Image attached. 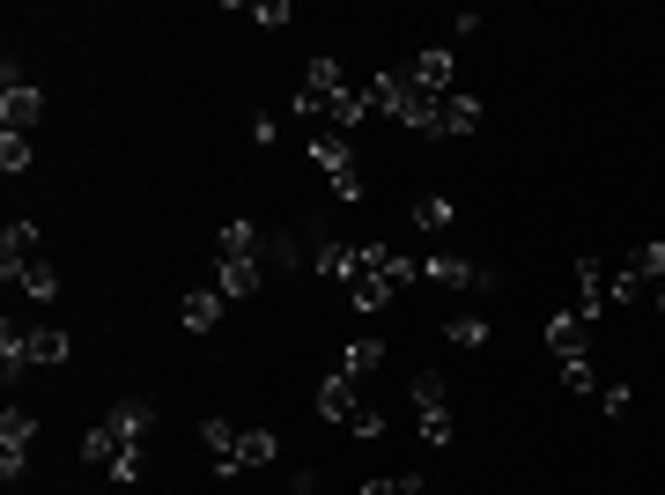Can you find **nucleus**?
Instances as JSON below:
<instances>
[{
	"mask_svg": "<svg viewBox=\"0 0 665 495\" xmlns=\"http://www.w3.org/2000/svg\"><path fill=\"white\" fill-rule=\"evenodd\" d=\"M215 289H222V297H251V289H259V259H222Z\"/></svg>",
	"mask_w": 665,
	"mask_h": 495,
	"instance_id": "obj_21",
	"label": "nucleus"
},
{
	"mask_svg": "<svg viewBox=\"0 0 665 495\" xmlns=\"http://www.w3.org/2000/svg\"><path fill=\"white\" fill-rule=\"evenodd\" d=\"M0 171H8V177L30 171V133H0Z\"/></svg>",
	"mask_w": 665,
	"mask_h": 495,
	"instance_id": "obj_32",
	"label": "nucleus"
},
{
	"mask_svg": "<svg viewBox=\"0 0 665 495\" xmlns=\"http://www.w3.org/2000/svg\"><path fill=\"white\" fill-rule=\"evenodd\" d=\"M562 385L569 392H591V385H599V363H591V355H562Z\"/></svg>",
	"mask_w": 665,
	"mask_h": 495,
	"instance_id": "obj_33",
	"label": "nucleus"
},
{
	"mask_svg": "<svg viewBox=\"0 0 665 495\" xmlns=\"http://www.w3.org/2000/svg\"><path fill=\"white\" fill-rule=\"evenodd\" d=\"M629 407H636V385H621L614 377V385H607V415H629Z\"/></svg>",
	"mask_w": 665,
	"mask_h": 495,
	"instance_id": "obj_37",
	"label": "nucleus"
},
{
	"mask_svg": "<svg viewBox=\"0 0 665 495\" xmlns=\"http://www.w3.org/2000/svg\"><path fill=\"white\" fill-rule=\"evenodd\" d=\"M23 355L30 363H45V370H60V363L74 355V341L60 333V325H23Z\"/></svg>",
	"mask_w": 665,
	"mask_h": 495,
	"instance_id": "obj_11",
	"label": "nucleus"
},
{
	"mask_svg": "<svg viewBox=\"0 0 665 495\" xmlns=\"http://www.w3.org/2000/svg\"><path fill=\"white\" fill-rule=\"evenodd\" d=\"M273 459H281V437H273V429H245V444H237V466H273Z\"/></svg>",
	"mask_w": 665,
	"mask_h": 495,
	"instance_id": "obj_20",
	"label": "nucleus"
},
{
	"mask_svg": "<svg viewBox=\"0 0 665 495\" xmlns=\"http://www.w3.org/2000/svg\"><path fill=\"white\" fill-rule=\"evenodd\" d=\"M473 126H481V97H459V89H451V97L437 104V133H473Z\"/></svg>",
	"mask_w": 665,
	"mask_h": 495,
	"instance_id": "obj_17",
	"label": "nucleus"
},
{
	"mask_svg": "<svg viewBox=\"0 0 665 495\" xmlns=\"http://www.w3.org/2000/svg\"><path fill=\"white\" fill-rule=\"evenodd\" d=\"M37 245H45L37 223H8V229H0V259H37Z\"/></svg>",
	"mask_w": 665,
	"mask_h": 495,
	"instance_id": "obj_22",
	"label": "nucleus"
},
{
	"mask_svg": "<svg viewBox=\"0 0 665 495\" xmlns=\"http://www.w3.org/2000/svg\"><path fill=\"white\" fill-rule=\"evenodd\" d=\"M111 429H119L126 444H133V437H148V429H155V399H141V392H126V399H111Z\"/></svg>",
	"mask_w": 665,
	"mask_h": 495,
	"instance_id": "obj_12",
	"label": "nucleus"
},
{
	"mask_svg": "<svg viewBox=\"0 0 665 495\" xmlns=\"http://www.w3.org/2000/svg\"><path fill=\"white\" fill-rule=\"evenodd\" d=\"M377 363H385V341H377V333H369V341H347V355H341L347 377H369Z\"/></svg>",
	"mask_w": 665,
	"mask_h": 495,
	"instance_id": "obj_24",
	"label": "nucleus"
},
{
	"mask_svg": "<svg viewBox=\"0 0 665 495\" xmlns=\"http://www.w3.org/2000/svg\"><path fill=\"white\" fill-rule=\"evenodd\" d=\"M355 415H363V399H355V377L333 370V377L319 385V421H341V429H347Z\"/></svg>",
	"mask_w": 665,
	"mask_h": 495,
	"instance_id": "obj_10",
	"label": "nucleus"
},
{
	"mask_svg": "<svg viewBox=\"0 0 665 495\" xmlns=\"http://www.w3.org/2000/svg\"><path fill=\"white\" fill-rule=\"evenodd\" d=\"M651 303H658V311H665V281H651Z\"/></svg>",
	"mask_w": 665,
	"mask_h": 495,
	"instance_id": "obj_40",
	"label": "nucleus"
},
{
	"mask_svg": "<svg viewBox=\"0 0 665 495\" xmlns=\"http://www.w3.org/2000/svg\"><path fill=\"white\" fill-rule=\"evenodd\" d=\"M451 223H459V207H451L443 193H421L415 200V229H451Z\"/></svg>",
	"mask_w": 665,
	"mask_h": 495,
	"instance_id": "obj_25",
	"label": "nucleus"
},
{
	"mask_svg": "<svg viewBox=\"0 0 665 495\" xmlns=\"http://www.w3.org/2000/svg\"><path fill=\"white\" fill-rule=\"evenodd\" d=\"M363 495H421L415 473H399V481H363Z\"/></svg>",
	"mask_w": 665,
	"mask_h": 495,
	"instance_id": "obj_35",
	"label": "nucleus"
},
{
	"mask_svg": "<svg viewBox=\"0 0 665 495\" xmlns=\"http://www.w3.org/2000/svg\"><path fill=\"white\" fill-rule=\"evenodd\" d=\"M629 267H636L643 281H665V237H643V245L629 251Z\"/></svg>",
	"mask_w": 665,
	"mask_h": 495,
	"instance_id": "obj_28",
	"label": "nucleus"
},
{
	"mask_svg": "<svg viewBox=\"0 0 665 495\" xmlns=\"http://www.w3.org/2000/svg\"><path fill=\"white\" fill-rule=\"evenodd\" d=\"M104 473H111L119 488H133V481H141V444H126V451H119V459H111Z\"/></svg>",
	"mask_w": 665,
	"mask_h": 495,
	"instance_id": "obj_34",
	"label": "nucleus"
},
{
	"mask_svg": "<svg viewBox=\"0 0 665 495\" xmlns=\"http://www.w3.org/2000/svg\"><path fill=\"white\" fill-rule=\"evenodd\" d=\"M347 429H355V437H385V415H377V407H363V415L347 421Z\"/></svg>",
	"mask_w": 665,
	"mask_h": 495,
	"instance_id": "obj_38",
	"label": "nucleus"
},
{
	"mask_svg": "<svg viewBox=\"0 0 665 495\" xmlns=\"http://www.w3.org/2000/svg\"><path fill=\"white\" fill-rule=\"evenodd\" d=\"M30 444H37V415H30V407H8V415H0V481H23Z\"/></svg>",
	"mask_w": 665,
	"mask_h": 495,
	"instance_id": "obj_4",
	"label": "nucleus"
},
{
	"mask_svg": "<svg viewBox=\"0 0 665 495\" xmlns=\"http://www.w3.org/2000/svg\"><path fill=\"white\" fill-rule=\"evenodd\" d=\"M407 392H415V415H429V407H451V392H443V377H437V370H421Z\"/></svg>",
	"mask_w": 665,
	"mask_h": 495,
	"instance_id": "obj_31",
	"label": "nucleus"
},
{
	"mask_svg": "<svg viewBox=\"0 0 665 495\" xmlns=\"http://www.w3.org/2000/svg\"><path fill=\"white\" fill-rule=\"evenodd\" d=\"M215 245H222V259H259V229L251 223H222Z\"/></svg>",
	"mask_w": 665,
	"mask_h": 495,
	"instance_id": "obj_23",
	"label": "nucleus"
},
{
	"mask_svg": "<svg viewBox=\"0 0 665 495\" xmlns=\"http://www.w3.org/2000/svg\"><path fill=\"white\" fill-rule=\"evenodd\" d=\"M311 273H325V281H355V273H363V245L319 237V245H311Z\"/></svg>",
	"mask_w": 665,
	"mask_h": 495,
	"instance_id": "obj_9",
	"label": "nucleus"
},
{
	"mask_svg": "<svg viewBox=\"0 0 665 495\" xmlns=\"http://www.w3.org/2000/svg\"><path fill=\"white\" fill-rule=\"evenodd\" d=\"M643 289H651V281H643L636 267H621V273H607V303H621V311H629V303H643Z\"/></svg>",
	"mask_w": 665,
	"mask_h": 495,
	"instance_id": "obj_27",
	"label": "nucleus"
},
{
	"mask_svg": "<svg viewBox=\"0 0 665 495\" xmlns=\"http://www.w3.org/2000/svg\"><path fill=\"white\" fill-rule=\"evenodd\" d=\"M222 303H229L222 289H193V297L178 303V325H185V333H215V325H222Z\"/></svg>",
	"mask_w": 665,
	"mask_h": 495,
	"instance_id": "obj_13",
	"label": "nucleus"
},
{
	"mask_svg": "<svg viewBox=\"0 0 665 495\" xmlns=\"http://www.w3.org/2000/svg\"><path fill=\"white\" fill-rule=\"evenodd\" d=\"M421 273L437 281V289H495L489 267H473V259H459V251H437V259H421Z\"/></svg>",
	"mask_w": 665,
	"mask_h": 495,
	"instance_id": "obj_8",
	"label": "nucleus"
},
{
	"mask_svg": "<svg viewBox=\"0 0 665 495\" xmlns=\"http://www.w3.org/2000/svg\"><path fill=\"white\" fill-rule=\"evenodd\" d=\"M37 119H45V89L8 67V75H0V133H30Z\"/></svg>",
	"mask_w": 665,
	"mask_h": 495,
	"instance_id": "obj_3",
	"label": "nucleus"
},
{
	"mask_svg": "<svg viewBox=\"0 0 665 495\" xmlns=\"http://www.w3.org/2000/svg\"><path fill=\"white\" fill-rule=\"evenodd\" d=\"M251 23H259V30H281V23H289V0H259V8H251Z\"/></svg>",
	"mask_w": 665,
	"mask_h": 495,
	"instance_id": "obj_36",
	"label": "nucleus"
},
{
	"mask_svg": "<svg viewBox=\"0 0 665 495\" xmlns=\"http://www.w3.org/2000/svg\"><path fill=\"white\" fill-rule=\"evenodd\" d=\"M599 311H607V267L577 259V319H599Z\"/></svg>",
	"mask_w": 665,
	"mask_h": 495,
	"instance_id": "obj_14",
	"label": "nucleus"
},
{
	"mask_svg": "<svg viewBox=\"0 0 665 495\" xmlns=\"http://www.w3.org/2000/svg\"><path fill=\"white\" fill-rule=\"evenodd\" d=\"M74 451H82V466H111V459H119V451H126V437H119V429H111V421H97V429H82V444H74Z\"/></svg>",
	"mask_w": 665,
	"mask_h": 495,
	"instance_id": "obj_15",
	"label": "nucleus"
},
{
	"mask_svg": "<svg viewBox=\"0 0 665 495\" xmlns=\"http://www.w3.org/2000/svg\"><path fill=\"white\" fill-rule=\"evenodd\" d=\"M0 281H8V289H23L30 303H52V297H60V273H52L45 259H0Z\"/></svg>",
	"mask_w": 665,
	"mask_h": 495,
	"instance_id": "obj_7",
	"label": "nucleus"
},
{
	"mask_svg": "<svg viewBox=\"0 0 665 495\" xmlns=\"http://www.w3.org/2000/svg\"><path fill=\"white\" fill-rule=\"evenodd\" d=\"M363 104H369V111H385V119H393L399 104H407V75H369V82H363Z\"/></svg>",
	"mask_w": 665,
	"mask_h": 495,
	"instance_id": "obj_18",
	"label": "nucleus"
},
{
	"mask_svg": "<svg viewBox=\"0 0 665 495\" xmlns=\"http://www.w3.org/2000/svg\"><path fill=\"white\" fill-rule=\"evenodd\" d=\"M311 163L333 177V200H363V171H355V155H347V133L325 126L319 141H311Z\"/></svg>",
	"mask_w": 665,
	"mask_h": 495,
	"instance_id": "obj_2",
	"label": "nucleus"
},
{
	"mask_svg": "<svg viewBox=\"0 0 665 495\" xmlns=\"http://www.w3.org/2000/svg\"><path fill=\"white\" fill-rule=\"evenodd\" d=\"M421 495H429V488H421Z\"/></svg>",
	"mask_w": 665,
	"mask_h": 495,
	"instance_id": "obj_41",
	"label": "nucleus"
},
{
	"mask_svg": "<svg viewBox=\"0 0 665 495\" xmlns=\"http://www.w3.org/2000/svg\"><path fill=\"white\" fill-rule=\"evenodd\" d=\"M347 89H355V82L341 75V60H311V67H303V89H296V111H303V119H333V104H341Z\"/></svg>",
	"mask_w": 665,
	"mask_h": 495,
	"instance_id": "obj_1",
	"label": "nucleus"
},
{
	"mask_svg": "<svg viewBox=\"0 0 665 495\" xmlns=\"http://www.w3.org/2000/svg\"><path fill=\"white\" fill-rule=\"evenodd\" d=\"M0 370H8V377H23V370H30V355H23V325H0Z\"/></svg>",
	"mask_w": 665,
	"mask_h": 495,
	"instance_id": "obj_29",
	"label": "nucleus"
},
{
	"mask_svg": "<svg viewBox=\"0 0 665 495\" xmlns=\"http://www.w3.org/2000/svg\"><path fill=\"white\" fill-rule=\"evenodd\" d=\"M547 347H555V363H562V355H591L584 319H577V311H555V319H547Z\"/></svg>",
	"mask_w": 665,
	"mask_h": 495,
	"instance_id": "obj_16",
	"label": "nucleus"
},
{
	"mask_svg": "<svg viewBox=\"0 0 665 495\" xmlns=\"http://www.w3.org/2000/svg\"><path fill=\"white\" fill-rule=\"evenodd\" d=\"M407 82H415L421 97H451V82H459V60H451V45H421L415 60H407Z\"/></svg>",
	"mask_w": 665,
	"mask_h": 495,
	"instance_id": "obj_5",
	"label": "nucleus"
},
{
	"mask_svg": "<svg viewBox=\"0 0 665 495\" xmlns=\"http://www.w3.org/2000/svg\"><path fill=\"white\" fill-rule=\"evenodd\" d=\"M347 297H355V311H385V303H393L399 297V289H393V281H385V273H355V281H347Z\"/></svg>",
	"mask_w": 665,
	"mask_h": 495,
	"instance_id": "obj_19",
	"label": "nucleus"
},
{
	"mask_svg": "<svg viewBox=\"0 0 665 495\" xmlns=\"http://www.w3.org/2000/svg\"><path fill=\"white\" fill-rule=\"evenodd\" d=\"M443 341L451 347H489V319H443Z\"/></svg>",
	"mask_w": 665,
	"mask_h": 495,
	"instance_id": "obj_30",
	"label": "nucleus"
},
{
	"mask_svg": "<svg viewBox=\"0 0 665 495\" xmlns=\"http://www.w3.org/2000/svg\"><path fill=\"white\" fill-rule=\"evenodd\" d=\"M421 437H429V451H451V444H459V421H451V407H429V415H421Z\"/></svg>",
	"mask_w": 665,
	"mask_h": 495,
	"instance_id": "obj_26",
	"label": "nucleus"
},
{
	"mask_svg": "<svg viewBox=\"0 0 665 495\" xmlns=\"http://www.w3.org/2000/svg\"><path fill=\"white\" fill-rule=\"evenodd\" d=\"M200 444H207V459H215V473L222 481H237V444H245V429H237V421H222V415H207L200 421Z\"/></svg>",
	"mask_w": 665,
	"mask_h": 495,
	"instance_id": "obj_6",
	"label": "nucleus"
},
{
	"mask_svg": "<svg viewBox=\"0 0 665 495\" xmlns=\"http://www.w3.org/2000/svg\"><path fill=\"white\" fill-rule=\"evenodd\" d=\"M289 495H319V473H296V488Z\"/></svg>",
	"mask_w": 665,
	"mask_h": 495,
	"instance_id": "obj_39",
	"label": "nucleus"
}]
</instances>
